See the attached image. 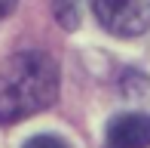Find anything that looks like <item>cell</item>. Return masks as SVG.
<instances>
[{
	"label": "cell",
	"instance_id": "6da1fadb",
	"mask_svg": "<svg viewBox=\"0 0 150 148\" xmlns=\"http://www.w3.org/2000/svg\"><path fill=\"white\" fill-rule=\"evenodd\" d=\"M58 96V68L46 52L28 50L0 62V124L49 108Z\"/></svg>",
	"mask_w": 150,
	"mask_h": 148
},
{
	"label": "cell",
	"instance_id": "7a4b0ae2",
	"mask_svg": "<svg viewBox=\"0 0 150 148\" xmlns=\"http://www.w3.org/2000/svg\"><path fill=\"white\" fill-rule=\"evenodd\" d=\"M92 9L117 37H138L150 28V0H92Z\"/></svg>",
	"mask_w": 150,
	"mask_h": 148
},
{
	"label": "cell",
	"instance_id": "3957f363",
	"mask_svg": "<svg viewBox=\"0 0 150 148\" xmlns=\"http://www.w3.org/2000/svg\"><path fill=\"white\" fill-rule=\"evenodd\" d=\"M104 148H150V114H117L104 130Z\"/></svg>",
	"mask_w": 150,
	"mask_h": 148
},
{
	"label": "cell",
	"instance_id": "277c9868",
	"mask_svg": "<svg viewBox=\"0 0 150 148\" xmlns=\"http://www.w3.org/2000/svg\"><path fill=\"white\" fill-rule=\"evenodd\" d=\"M52 9H55V19L61 28L74 31L80 25V0H52Z\"/></svg>",
	"mask_w": 150,
	"mask_h": 148
},
{
	"label": "cell",
	"instance_id": "5b68a950",
	"mask_svg": "<svg viewBox=\"0 0 150 148\" xmlns=\"http://www.w3.org/2000/svg\"><path fill=\"white\" fill-rule=\"evenodd\" d=\"M25 148H67L58 136H34L25 142Z\"/></svg>",
	"mask_w": 150,
	"mask_h": 148
},
{
	"label": "cell",
	"instance_id": "8992f818",
	"mask_svg": "<svg viewBox=\"0 0 150 148\" xmlns=\"http://www.w3.org/2000/svg\"><path fill=\"white\" fill-rule=\"evenodd\" d=\"M12 9H16V0H0V19H6Z\"/></svg>",
	"mask_w": 150,
	"mask_h": 148
}]
</instances>
